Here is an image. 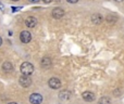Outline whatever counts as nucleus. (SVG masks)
Instances as JSON below:
<instances>
[{
	"mask_svg": "<svg viewBox=\"0 0 124 104\" xmlns=\"http://www.w3.org/2000/svg\"><path fill=\"white\" fill-rule=\"evenodd\" d=\"M20 69H21V73L23 75H28L30 76V75H32L34 73V65L32 63H30V62H24V63L21 64Z\"/></svg>",
	"mask_w": 124,
	"mask_h": 104,
	"instance_id": "1",
	"label": "nucleus"
},
{
	"mask_svg": "<svg viewBox=\"0 0 124 104\" xmlns=\"http://www.w3.org/2000/svg\"><path fill=\"white\" fill-rule=\"evenodd\" d=\"M116 1H118V2H121V1H123V0H116Z\"/></svg>",
	"mask_w": 124,
	"mask_h": 104,
	"instance_id": "19",
	"label": "nucleus"
},
{
	"mask_svg": "<svg viewBox=\"0 0 124 104\" xmlns=\"http://www.w3.org/2000/svg\"><path fill=\"white\" fill-rule=\"evenodd\" d=\"M66 1L70 2V3H76V2L78 1V0H66Z\"/></svg>",
	"mask_w": 124,
	"mask_h": 104,
	"instance_id": "14",
	"label": "nucleus"
},
{
	"mask_svg": "<svg viewBox=\"0 0 124 104\" xmlns=\"http://www.w3.org/2000/svg\"><path fill=\"white\" fill-rule=\"evenodd\" d=\"M92 22L94 24H96V25H98V24H100L102 22V16L100 14H94L92 16Z\"/></svg>",
	"mask_w": 124,
	"mask_h": 104,
	"instance_id": "11",
	"label": "nucleus"
},
{
	"mask_svg": "<svg viewBox=\"0 0 124 104\" xmlns=\"http://www.w3.org/2000/svg\"><path fill=\"white\" fill-rule=\"evenodd\" d=\"M99 104H110V99L107 97H103L99 100Z\"/></svg>",
	"mask_w": 124,
	"mask_h": 104,
	"instance_id": "13",
	"label": "nucleus"
},
{
	"mask_svg": "<svg viewBox=\"0 0 124 104\" xmlns=\"http://www.w3.org/2000/svg\"><path fill=\"white\" fill-rule=\"evenodd\" d=\"M82 97H83V99L85 101H87V102H92V101L95 100V94L90 91L83 92V93H82Z\"/></svg>",
	"mask_w": 124,
	"mask_h": 104,
	"instance_id": "7",
	"label": "nucleus"
},
{
	"mask_svg": "<svg viewBox=\"0 0 124 104\" xmlns=\"http://www.w3.org/2000/svg\"><path fill=\"white\" fill-rule=\"evenodd\" d=\"M31 2H38V1H40V0H30Z\"/></svg>",
	"mask_w": 124,
	"mask_h": 104,
	"instance_id": "16",
	"label": "nucleus"
},
{
	"mask_svg": "<svg viewBox=\"0 0 124 104\" xmlns=\"http://www.w3.org/2000/svg\"><path fill=\"white\" fill-rule=\"evenodd\" d=\"M19 83L22 87L28 88L31 85H32V79H31V77L28 76V75H22L19 79Z\"/></svg>",
	"mask_w": 124,
	"mask_h": 104,
	"instance_id": "2",
	"label": "nucleus"
},
{
	"mask_svg": "<svg viewBox=\"0 0 124 104\" xmlns=\"http://www.w3.org/2000/svg\"><path fill=\"white\" fill-rule=\"evenodd\" d=\"M11 1H17V0H11Z\"/></svg>",
	"mask_w": 124,
	"mask_h": 104,
	"instance_id": "20",
	"label": "nucleus"
},
{
	"mask_svg": "<svg viewBox=\"0 0 124 104\" xmlns=\"http://www.w3.org/2000/svg\"><path fill=\"white\" fill-rule=\"evenodd\" d=\"M45 3H50V2H52V0H43Z\"/></svg>",
	"mask_w": 124,
	"mask_h": 104,
	"instance_id": "15",
	"label": "nucleus"
},
{
	"mask_svg": "<svg viewBox=\"0 0 124 104\" xmlns=\"http://www.w3.org/2000/svg\"><path fill=\"white\" fill-rule=\"evenodd\" d=\"M32 39V35H31L30 32L27 30H23V32L20 34V40L22 41L23 43H28Z\"/></svg>",
	"mask_w": 124,
	"mask_h": 104,
	"instance_id": "4",
	"label": "nucleus"
},
{
	"mask_svg": "<svg viewBox=\"0 0 124 104\" xmlns=\"http://www.w3.org/2000/svg\"><path fill=\"white\" fill-rule=\"evenodd\" d=\"M71 98V92L69 90H62L59 93V99L62 101H68Z\"/></svg>",
	"mask_w": 124,
	"mask_h": 104,
	"instance_id": "9",
	"label": "nucleus"
},
{
	"mask_svg": "<svg viewBox=\"0 0 124 104\" xmlns=\"http://www.w3.org/2000/svg\"><path fill=\"white\" fill-rule=\"evenodd\" d=\"M63 15H64V11L62 10L61 8H56L52 11V17H54V19H57V20L61 19Z\"/></svg>",
	"mask_w": 124,
	"mask_h": 104,
	"instance_id": "8",
	"label": "nucleus"
},
{
	"mask_svg": "<svg viewBox=\"0 0 124 104\" xmlns=\"http://www.w3.org/2000/svg\"><path fill=\"white\" fill-rule=\"evenodd\" d=\"M48 85H49V87L51 88V89H60L61 87V81L59 78H57V77H52V78L49 79V81H48Z\"/></svg>",
	"mask_w": 124,
	"mask_h": 104,
	"instance_id": "3",
	"label": "nucleus"
},
{
	"mask_svg": "<svg viewBox=\"0 0 124 104\" xmlns=\"http://www.w3.org/2000/svg\"><path fill=\"white\" fill-rule=\"evenodd\" d=\"M8 104H17V103H15V102H10V103H8Z\"/></svg>",
	"mask_w": 124,
	"mask_h": 104,
	"instance_id": "18",
	"label": "nucleus"
},
{
	"mask_svg": "<svg viewBox=\"0 0 124 104\" xmlns=\"http://www.w3.org/2000/svg\"><path fill=\"white\" fill-rule=\"evenodd\" d=\"M30 102L32 104H40L43 102V96L39 93H33L30 96Z\"/></svg>",
	"mask_w": 124,
	"mask_h": 104,
	"instance_id": "5",
	"label": "nucleus"
},
{
	"mask_svg": "<svg viewBox=\"0 0 124 104\" xmlns=\"http://www.w3.org/2000/svg\"><path fill=\"white\" fill-rule=\"evenodd\" d=\"M1 45H2V38L0 37V46H1Z\"/></svg>",
	"mask_w": 124,
	"mask_h": 104,
	"instance_id": "17",
	"label": "nucleus"
},
{
	"mask_svg": "<svg viewBox=\"0 0 124 104\" xmlns=\"http://www.w3.org/2000/svg\"><path fill=\"white\" fill-rule=\"evenodd\" d=\"M40 65L43 68H45V69H48V68L51 66V59H49V57H44L43 60H41L40 62Z\"/></svg>",
	"mask_w": 124,
	"mask_h": 104,
	"instance_id": "10",
	"label": "nucleus"
},
{
	"mask_svg": "<svg viewBox=\"0 0 124 104\" xmlns=\"http://www.w3.org/2000/svg\"><path fill=\"white\" fill-rule=\"evenodd\" d=\"M2 69L4 70V72H8V73H10V72H12V69H13V66H12V64L10 63V62H4L3 64H2Z\"/></svg>",
	"mask_w": 124,
	"mask_h": 104,
	"instance_id": "12",
	"label": "nucleus"
},
{
	"mask_svg": "<svg viewBox=\"0 0 124 104\" xmlns=\"http://www.w3.org/2000/svg\"><path fill=\"white\" fill-rule=\"evenodd\" d=\"M25 25L27 26L28 28H34L35 26L37 25V19L34 16H28L27 19L25 20Z\"/></svg>",
	"mask_w": 124,
	"mask_h": 104,
	"instance_id": "6",
	"label": "nucleus"
}]
</instances>
